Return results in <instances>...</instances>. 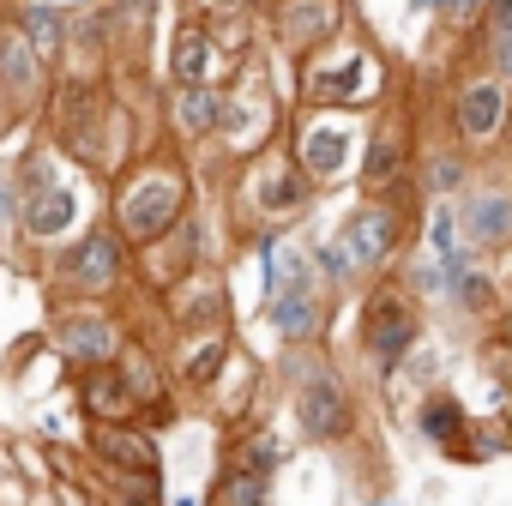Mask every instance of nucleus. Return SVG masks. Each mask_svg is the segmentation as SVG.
<instances>
[{"mask_svg": "<svg viewBox=\"0 0 512 506\" xmlns=\"http://www.w3.org/2000/svg\"><path fill=\"white\" fill-rule=\"evenodd\" d=\"M199 205V181H193V157L181 145H151L139 151L115 181H109V199H103V217L133 241V247H151L163 241L169 229H181Z\"/></svg>", "mask_w": 512, "mask_h": 506, "instance_id": "nucleus-1", "label": "nucleus"}, {"mask_svg": "<svg viewBox=\"0 0 512 506\" xmlns=\"http://www.w3.org/2000/svg\"><path fill=\"white\" fill-rule=\"evenodd\" d=\"M398 97V73L386 61V49L368 31H344L326 49H314L308 61H296V103L308 109H356L374 115L380 103Z\"/></svg>", "mask_w": 512, "mask_h": 506, "instance_id": "nucleus-2", "label": "nucleus"}, {"mask_svg": "<svg viewBox=\"0 0 512 506\" xmlns=\"http://www.w3.org/2000/svg\"><path fill=\"white\" fill-rule=\"evenodd\" d=\"M320 205V187L302 175L290 145H266L241 163H229V223L235 235H260V229H302Z\"/></svg>", "mask_w": 512, "mask_h": 506, "instance_id": "nucleus-3", "label": "nucleus"}, {"mask_svg": "<svg viewBox=\"0 0 512 506\" xmlns=\"http://www.w3.org/2000/svg\"><path fill=\"white\" fill-rule=\"evenodd\" d=\"M284 386H290V416L296 434L308 446H350L362 428V398L344 380V368L326 350H290L284 362Z\"/></svg>", "mask_w": 512, "mask_h": 506, "instance_id": "nucleus-4", "label": "nucleus"}, {"mask_svg": "<svg viewBox=\"0 0 512 506\" xmlns=\"http://www.w3.org/2000/svg\"><path fill=\"white\" fill-rule=\"evenodd\" d=\"M37 278H43L49 302H115V296L133 290V241L109 217H97L85 235H73L55 253Z\"/></svg>", "mask_w": 512, "mask_h": 506, "instance_id": "nucleus-5", "label": "nucleus"}, {"mask_svg": "<svg viewBox=\"0 0 512 506\" xmlns=\"http://www.w3.org/2000/svg\"><path fill=\"white\" fill-rule=\"evenodd\" d=\"M422 332H428L422 302L410 296V284L398 272H386V278H374L362 290V308H356V356H362L368 380H380V386L398 380L404 362H410V350L422 344Z\"/></svg>", "mask_w": 512, "mask_h": 506, "instance_id": "nucleus-6", "label": "nucleus"}, {"mask_svg": "<svg viewBox=\"0 0 512 506\" xmlns=\"http://www.w3.org/2000/svg\"><path fill=\"white\" fill-rule=\"evenodd\" d=\"M368 121L374 115H356V109H308V103H296L290 109V127H284V145H290V157L302 163V175L320 193L356 187L362 145H368Z\"/></svg>", "mask_w": 512, "mask_h": 506, "instance_id": "nucleus-7", "label": "nucleus"}, {"mask_svg": "<svg viewBox=\"0 0 512 506\" xmlns=\"http://www.w3.org/2000/svg\"><path fill=\"white\" fill-rule=\"evenodd\" d=\"M410 199H416V187H404V193H356V205L344 211L338 241H344V253L356 260L362 284H374V278L398 272L404 247H416V217H410Z\"/></svg>", "mask_w": 512, "mask_h": 506, "instance_id": "nucleus-8", "label": "nucleus"}, {"mask_svg": "<svg viewBox=\"0 0 512 506\" xmlns=\"http://www.w3.org/2000/svg\"><path fill=\"white\" fill-rule=\"evenodd\" d=\"M284 127H290V109H284L272 73H266L260 61H247V67L229 79V103H223V127H217L211 151H217V163H241V157H253V151L278 145Z\"/></svg>", "mask_w": 512, "mask_h": 506, "instance_id": "nucleus-9", "label": "nucleus"}, {"mask_svg": "<svg viewBox=\"0 0 512 506\" xmlns=\"http://www.w3.org/2000/svg\"><path fill=\"white\" fill-rule=\"evenodd\" d=\"M43 338H49L55 362H61L73 380L91 374V368L121 362L127 344H133L127 320H121L109 302H49V326H43Z\"/></svg>", "mask_w": 512, "mask_h": 506, "instance_id": "nucleus-10", "label": "nucleus"}, {"mask_svg": "<svg viewBox=\"0 0 512 506\" xmlns=\"http://www.w3.org/2000/svg\"><path fill=\"white\" fill-rule=\"evenodd\" d=\"M440 127H446L458 145H470L476 157L506 151V139H512V85L476 61V67L446 91V103H440Z\"/></svg>", "mask_w": 512, "mask_h": 506, "instance_id": "nucleus-11", "label": "nucleus"}, {"mask_svg": "<svg viewBox=\"0 0 512 506\" xmlns=\"http://www.w3.org/2000/svg\"><path fill=\"white\" fill-rule=\"evenodd\" d=\"M97 223V205H91V187L79 181V175H61L55 187H43V193H31L25 199V229H19V266L31 260L37 272L55 260V253L73 241V235H85Z\"/></svg>", "mask_w": 512, "mask_h": 506, "instance_id": "nucleus-12", "label": "nucleus"}, {"mask_svg": "<svg viewBox=\"0 0 512 506\" xmlns=\"http://www.w3.org/2000/svg\"><path fill=\"white\" fill-rule=\"evenodd\" d=\"M416 115L404 109V97L380 103L368 121V145H362V169H356V193H404L416 175Z\"/></svg>", "mask_w": 512, "mask_h": 506, "instance_id": "nucleus-13", "label": "nucleus"}, {"mask_svg": "<svg viewBox=\"0 0 512 506\" xmlns=\"http://www.w3.org/2000/svg\"><path fill=\"white\" fill-rule=\"evenodd\" d=\"M332 308H338V290L320 278V266L308 260L266 308H260V320L272 326V338L284 344V350H320L326 344V332H332Z\"/></svg>", "mask_w": 512, "mask_h": 506, "instance_id": "nucleus-14", "label": "nucleus"}, {"mask_svg": "<svg viewBox=\"0 0 512 506\" xmlns=\"http://www.w3.org/2000/svg\"><path fill=\"white\" fill-rule=\"evenodd\" d=\"M458 223L476 253H512V157H482L476 181L458 193Z\"/></svg>", "mask_w": 512, "mask_h": 506, "instance_id": "nucleus-15", "label": "nucleus"}, {"mask_svg": "<svg viewBox=\"0 0 512 506\" xmlns=\"http://www.w3.org/2000/svg\"><path fill=\"white\" fill-rule=\"evenodd\" d=\"M356 19H350V0H272L266 13V43L296 67L308 61L314 49H326L332 37H344Z\"/></svg>", "mask_w": 512, "mask_h": 506, "instance_id": "nucleus-16", "label": "nucleus"}, {"mask_svg": "<svg viewBox=\"0 0 512 506\" xmlns=\"http://www.w3.org/2000/svg\"><path fill=\"white\" fill-rule=\"evenodd\" d=\"M241 73V61L217 43V31L193 13H181L169 25V49H163V79L169 85H229Z\"/></svg>", "mask_w": 512, "mask_h": 506, "instance_id": "nucleus-17", "label": "nucleus"}, {"mask_svg": "<svg viewBox=\"0 0 512 506\" xmlns=\"http://www.w3.org/2000/svg\"><path fill=\"white\" fill-rule=\"evenodd\" d=\"M223 103H229V85H169V79H163V97H157V133L193 157V151H205V145L217 139V127H223Z\"/></svg>", "mask_w": 512, "mask_h": 506, "instance_id": "nucleus-18", "label": "nucleus"}, {"mask_svg": "<svg viewBox=\"0 0 512 506\" xmlns=\"http://www.w3.org/2000/svg\"><path fill=\"white\" fill-rule=\"evenodd\" d=\"M157 308H163V326H169V338H187V332H217V326H229L235 314V296H229V278H223V266H199V272H187L175 290H163L157 296Z\"/></svg>", "mask_w": 512, "mask_h": 506, "instance_id": "nucleus-19", "label": "nucleus"}, {"mask_svg": "<svg viewBox=\"0 0 512 506\" xmlns=\"http://www.w3.org/2000/svg\"><path fill=\"white\" fill-rule=\"evenodd\" d=\"M55 79H61V73L37 55V43L19 31V19L0 7V85L13 91V103L25 109V121H31V115H43V103H49Z\"/></svg>", "mask_w": 512, "mask_h": 506, "instance_id": "nucleus-20", "label": "nucleus"}, {"mask_svg": "<svg viewBox=\"0 0 512 506\" xmlns=\"http://www.w3.org/2000/svg\"><path fill=\"white\" fill-rule=\"evenodd\" d=\"M97 25H103V55L115 73H139L151 61L157 37V0H97Z\"/></svg>", "mask_w": 512, "mask_h": 506, "instance_id": "nucleus-21", "label": "nucleus"}, {"mask_svg": "<svg viewBox=\"0 0 512 506\" xmlns=\"http://www.w3.org/2000/svg\"><path fill=\"white\" fill-rule=\"evenodd\" d=\"M85 458L97 476L163 470V440L151 434V422H85Z\"/></svg>", "mask_w": 512, "mask_h": 506, "instance_id": "nucleus-22", "label": "nucleus"}, {"mask_svg": "<svg viewBox=\"0 0 512 506\" xmlns=\"http://www.w3.org/2000/svg\"><path fill=\"white\" fill-rule=\"evenodd\" d=\"M476 169H482V157H476L470 145H458V139L440 127V133H428V139L416 145V175H410V187H416L422 205L458 199V193L476 181Z\"/></svg>", "mask_w": 512, "mask_h": 506, "instance_id": "nucleus-23", "label": "nucleus"}, {"mask_svg": "<svg viewBox=\"0 0 512 506\" xmlns=\"http://www.w3.org/2000/svg\"><path fill=\"white\" fill-rule=\"evenodd\" d=\"M241 344H235V332L229 326H217V332H187V338H169V374H175V392L181 398H199L205 404V392L223 380V368H229V356H235Z\"/></svg>", "mask_w": 512, "mask_h": 506, "instance_id": "nucleus-24", "label": "nucleus"}, {"mask_svg": "<svg viewBox=\"0 0 512 506\" xmlns=\"http://www.w3.org/2000/svg\"><path fill=\"white\" fill-rule=\"evenodd\" d=\"M446 314H452V320H464V326H476V332H488V326H506V314H512V296H506V278H500V266H494V253H482L476 266L452 272Z\"/></svg>", "mask_w": 512, "mask_h": 506, "instance_id": "nucleus-25", "label": "nucleus"}, {"mask_svg": "<svg viewBox=\"0 0 512 506\" xmlns=\"http://www.w3.org/2000/svg\"><path fill=\"white\" fill-rule=\"evenodd\" d=\"M410 422H416V434H422L440 458L470 464V428H476V416L464 410V398H458L452 386H428V392H416Z\"/></svg>", "mask_w": 512, "mask_h": 506, "instance_id": "nucleus-26", "label": "nucleus"}, {"mask_svg": "<svg viewBox=\"0 0 512 506\" xmlns=\"http://www.w3.org/2000/svg\"><path fill=\"white\" fill-rule=\"evenodd\" d=\"M73 404H79L85 422H145V398H139V386H133V374L121 362L79 374L73 380Z\"/></svg>", "mask_w": 512, "mask_h": 506, "instance_id": "nucleus-27", "label": "nucleus"}, {"mask_svg": "<svg viewBox=\"0 0 512 506\" xmlns=\"http://www.w3.org/2000/svg\"><path fill=\"white\" fill-rule=\"evenodd\" d=\"M260 392H266V362L253 350H235L223 380L205 392V410H211V422L241 428V422H253V410H260Z\"/></svg>", "mask_w": 512, "mask_h": 506, "instance_id": "nucleus-28", "label": "nucleus"}, {"mask_svg": "<svg viewBox=\"0 0 512 506\" xmlns=\"http://www.w3.org/2000/svg\"><path fill=\"white\" fill-rule=\"evenodd\" d=\"M0 7L19 19V31L37 43V55L55 73H67V61H73V13L61 7V0H0Z\"/></svg>", "mask_w": 512, "mask_h": 506, "instance_id": "nucleus-29", "label": "nucleus"}, {"mask_svg": "<svg viewBox=\"0 0 512 506\" xmlns=\"http://www.w3.org/2000/svg\"><path fill=\"white\" fill-rule=\"evenodd\" d=\"M422 247L434 253L446 272H464V266L482 260V253L470 247V235H464V223H458V199H434L422 211Z\"/></svg>", "mask_w": 512, "mask_h": 506, "instance_id": "nucleus-30", "label": "nucleus"}, {"mask_svg": "<svg viewBox=\"0 0 512 506\" xmlns=\"http://www.w3.org/2000/svg\"><path fill=\"white\" fill-rule=\"evenodd\" d=\"M223 458L260 470V476H278V470L290 464V446H284V434H272L266 422H241V428H229V452H223Z\"/></svg>", "mask_w": 512, "mask_h": 506, "instance_id": "nucleus-31", "label": "nucleus"}, {"mask_svg": "<svg viewBox=\"0 0 512 506\" xmlns=\"http://www.w3.org/2000/svg\"><path fill=\"white\" fill-rule=\"evenodd\" d=\"M272 482L278 476H260V470H247V464H217L211 470V506H272Z\"/></svg>", "mask_w": 512, "mask_h": 506, "instance_id": "nucleus-32", "label": "nucleus"}, {"mask_svg": "<svg viewBox=\"0 0 512 506\" xmlns=\"http://www.w3.org/2000/svg\"><path fill=\"white\" fill-rule=\"evenodd\" d=\"M398 278L410 284V296H416L422 308H446V290H452V272H446V266L434 260V253H428V247H422V253L410 247V260H398Z\"/></svg>", "mask_w": 512, "mask_h": 506, "instance_id": "nucleus-33", "label": "nucleus"}, {"mask_svg": "<svg viewBox=\"0 0 512 506\" xmlns=\"http://www.w3.org/2000/svg\"><path fill=\"white\" fill-rule=\"evenodd\" d=\"M19 229H25V193L13 163H0V266H19Z\"/></svg>", "mask_w": 512, "mask_h": 506, "instance_id": "nucleus-34", "label": "nucleus"}, {"mask_svg": "<svg viewBox=\"0 0 512 506\" xmlns=\"http://www.w3.org/2000/svg\"><path fill=\"white\" fill-rule=\"evenodd\" d=\"M211 31H217V43L247 67V61H260V49H266V19L260 13H229V19H205Z\"/></svg>", "mask_w": 512, "mask_h": 506, "instance_id": "nucleus-35", "label": "nucleus"}, {"mask_svg": "<svg viewBox=\"0 0 512 506\" xmlns=\"http://www.w3.org/2000/svg\"><path fill=\"white\" fill-rule=\"evenodd\" d=\"M308 253H314V266H320V278H326V284H332L338 296H350V290H368V284H362V272H356V260H350V253H344V241H338V235L314 241Z\"/></svg>", "mask_w": 512, "mask_h": 506, "instance_id": "nucleus-36", "label": "nucleus"}, {"mask_svg": "<svg viewBox=\"0 0 512 506\" xmlns=\"http://www.w3.org/2000/svg\"><path fill=\"white\" fill-rule=\"evenodd\" d=\"M476 368H482L488 386H506V392H512V332H506V326H488V332L476 338Z\"/></svg>", "mask_w": 512, "mask_h": 506, "instance_id": "nucleus-37", "label": "nucleus"}, {"mask_svg": "<svg viewBox=\"0 0 512 506\" xmlns=\"http://www.w3.org/2000/svg\"><path fill=\"white\" fill-rule=\"evenodd\" d=\"M404 380H410V392H428V386H446V362H440V350H428V344H416V350H410V362H404Z\"/></svg>", "mask_w": 512, "mask_h": 506, "instance_id": "nucleus-38", "label": "nucleus"}, {"mask_svg": "<svg viewBox=\"0 0 512 506\" xmlns=\"http://www.w3.org/2000/svg\"><path fill=\"white\" fill-rule=\"evenodd\" d=\"M470 37H476V43H500V37H512V0H482V19H476Z\"/></svg>", "mask_w": 512, "mask_h": 506, "instance_id": "nucleus-39", "label": "nucleus"}, {"mask_svg": "<svg viewBox=\"0 0 512 506\" xmlns=\"http://www.w3.org/2000/svg\"><path fill=\"white\" fill-rule=\"evenodd\" d=\"M434 19H440L446 31H476L482 0H434Z\"/></svg>", "mask_w": 512, "mask_h": 506, "instance_id": "nucleus-40", "label": "nucleus"}, {"mask_svg": "<svg viewBox=\"0 0 512 506\" xmlns=\"http://www.w3.org/2000/svg\"><path fill=\"white\" fill-rule=\"evenodd\" d=\"M193 19H229V13H266V0H181Z\"/></svg>", "mask_w": 512, "mask_h": 506, "instance_id": "nucleus-41", "label": "nucleus"}, {"mask_svg": "<svg viewBox=\"0 0 512 506\" xmlns=\"http://www.w3.org/2000/svg\"><path fill=\"white\" fill-rule=\"evenodd\" d=\"M482 67H488V73H500V79L512 85V37H500V43H482Z\"/></svg>", "mask_w": 512, "mask_h": 506, "instance_id": "nucleus-42", "label": "nucleus"}, {"mask_svg": "<svg viewBox=\"0 0 512 506\" xmlns=\"http://www.w3.org/2000/svg\"><path fill=\"white\" fill-rule=\"evenodd\" d=\"M19 127H25V109L13 103V91H7V85H0V145H7Z\"/></svg>", "mask_w": 512, "mask_h": 506, "instance_id": "nucleus-43", "label": "nucleus"}, {"mask_svg": "<svg viewBox=\"0 0 512 506\" xmlns=\"http://www.w3.org/2000/svg\"><path fill=\"white\" fill-rule=\"evenodd\" d=\"M97 506H163V500H133V494H109V488H97Z\"/></svg>", "mask_w": 512, "mask_h": 506, "instance_id": "nucleus-44", "label": "nucleus"}, {"mask_svg": "<svg viewBox=\"0 0 512 506\" xmlns=\"http://www.w3.org/2000/svg\"><path fill=\"white\" fill-rule=\"evenodd\" d=\"M404 7H410V13H434V0H404Z\"/></svg>", "mask_w": 512, "mask_h": 506, "instance_id": "nucleus-45", "label": "nucleus"}, {"mask_svg": "<svg viewBox=\"0 0 512 506\" xmlns=\"http://www.w3.org/2000/svg\"><path fill=\"white\" fill-rule=\"evenodd\" d=\"M362 506H398V500H362Z\"/></svg>", "mask_w": 512, "mask_h": 506, "instance_id": "nucleus-46", "label": "nucleus"}]
</instances>
